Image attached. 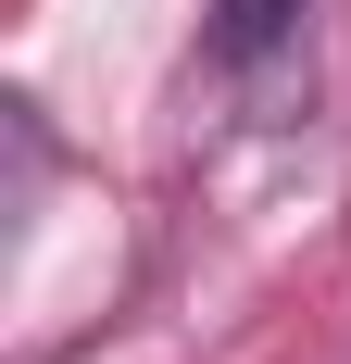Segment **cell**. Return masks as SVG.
<instances>
[{
    "mask_svg": "<svg viewBox=\"0 0 351 364\" xmlns=\"http://www.w3.org/2000/svg\"><path fill=\"white\" fill-rule=\"evenodd\" d=\"M314 13H326V0H213L201 63L226 75L251 113H288L301 88H314Z\"/></svg>",
    "mask_w": 351,
    "mask_h": 364,
    "instance_id": "1",
    "label": "cell"
}]
</instances>
